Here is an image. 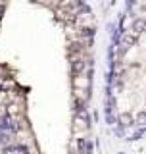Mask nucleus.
<instances>
[{"mask_svg": "<svg viewBox=\"0 0 146 154\" xmlns=\"http://www.w3.org/2000/svg\"><path fill=\"white\" fill-rule=\"evenodd\" d=\"M73 131H75V137L77 139L83 137V135L89 131V122H87L85 112H79V116L75 118V122H73Z\"/></svg>", "mask_w": 146, "mask_h": 154, "instance_id": "1", "label": "nucleus"}, {"mask_svg": "<svg viewBox=\"0 0 146 154\" xmlns=\"http://www.w3.org/2000/svg\"><path fill=\"white\" fill-rule=\"evenodd\" d=\"M89 85H90L89 73H75V77H73V89L89 91Z\"/></svg>", "mask_w": 146, "mask_h": 154, "instance_id": "2", "label": "nucleus"}, {"mask_svg": "<svg viewBox=\"0 0 146 154\" xmlns=\"http://www.w3.org/2000/svg\"><path fill=\"white\" fill-rule=\"evenodd\" d=\"M73 94H75V98L79 100V102H85L87 98H89V91H81V89H73Z\"/></svg>", "mask_w": 146, "mask_h": 154, "instance_id": "3", "label": "nucleus"}, {"mask_svg": "<svg viewBox=\"0 0 146 154\" xmlns=\"http://www.w3.org/2000/svg\"><path fill=\"white\" fill-rule=\"evenodd\" d=\"M8 102H10V93L0 87V104H8Z\"/></svg>", "mask_w": 146, "mask_h": 154, "instance_id": "4", "label": "nucleus"}, {"mask_svg": "<svg viewBox=\"0 0 146 154\" xmlns=\"http://www.w3.org/2000/svg\"><path fill=\"white\" fill-rule=\"evenodd\" d=\"M121 123H123V125H129L131 123V118H129V116H121Z\"/></svg>", "mask_w": 146, "mask_h": 154, "instance_id": "5", "label": "nucleus"}]
</instances>
